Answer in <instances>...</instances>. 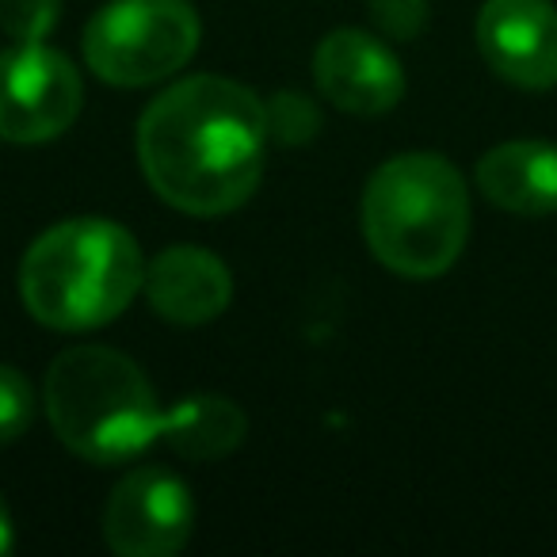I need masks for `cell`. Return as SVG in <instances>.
Listing matches in <instances>:
<instances>
[{"mask_svg": "<svg viewBox=\"0 0 557 557\" xmlns=\"http://www.w3.org/2000/svg\"><path fill=\"white\" fill-rule=\"evenodd\" d=\"M268 108L230 77H187L161 92L138 123V161L149 187L184 214H230L263 180Z\"/></svg>", "mask_w": 557, "mask_h": 557, "instance_id": "1", "label": "cell"}, {"mask_svg": "<svg viewBox=\"0 0 557 557\" xmlns=\"http://www.w3.org/2000/svg\"><path fill=\"white\" fill-rule=\"evenodd\" d=\"M146 287L141 248L108 218H73L47 230L20 263V298L39 325L88 333L115 321Z\"/></svg>", "mask_w": 557, "mask_h": 557, "instance_id": "2", "label": "cell"}, {"mask_svg": "<svg viewBox=\"0 0 557 557\" xmlns=\"http://www.w3.org/2000/svg\"><path fill=\"white\" fill-rule=\"evenodd\" d=\"M363 237L389 271L435 278L455 268L470 237L466 180L440 153L386 161L363 191Z\"/></svg>", "mask_w": 557, "mask_h": 557, "instance_id": "3", "label": "cell"}, {"mask_svg": "<svg viewBox=\"0 0 557 557\" xmlns=\"http://www.w3.org/2000/svg\"><path fill=\"white\" fill-rule=\"evenodd\" d=\"M47 417L77 458L115 466L161 440L164 412L134 359L103 344H81L50 363Z\"/></svg>", "mask_w": 557, "mask_h": 557, "instance_id": "4", "label": "cell"}, {"mask_svg": "<svg viewBox=\"0 0 557 557\" xmlns=\"http://www.w3.org/2000/svg\"><path fill=\"white\" fill-rule=\"evenodd\" d=\"M199 35L191 0H108L85 27V58L108 85L146 88L184 70Z\"/></svg>", "mask_w": 557, "mask_h": 557, "instance_id": "5", "label": "cell"}, {"mask_svg": "<svg viewBox=\"0 0 557 557\" xmlns=\"http://www.w3.org/2000/svg\"><path fill=\"white\" fill-rule=\"evenodd\" d=\"M85 85L77 65L42 42H16L0 54V138L39 146L81 115Z\"/></svg>", "mask_w": 557, "mask_h": 557, "instance_id": "6", "label": "cell"}, {"mask_svg": "<svg viewBox=\"0 0 557 557\" xmlns=\"http://www.w3.org/2000/svg\"><path fill=\"white\" fill-rule=\"evenodd\" d=\"M195 504L187 485L161 466L131 470L111 488L103 534L119 557H169L187 546Z\"/></svg>", "mask_w": 557, "mask_h": 557, "instance_id": "7", "label": "cell"}, {"mask_svg": "<svg viewBox=\"0 0 557 557\" xmlns=\"http://www.w3.org/2000/svg\"><path fill=\"white\" fill-rule=\"evenodd\" d=\"M478 50L508 85L546 92L557 85V9L549 0H485Z\"/></svg>", "mask_w": 557, "mask_h": 557, "instance_id": "8", "label": "cell"}, {"mask_svg": "<svg viewBox=\"0 0 557 557\" xmlns=\"http://www.w3.org/2000/svg\"><path fill=\"white\" fill-rule=\"evenodd\" d=\"M313 81L333 108L348 115H386L401 103L405 73L394 50L356 27L325 35L313 54Z\"/></svg>", "mask_w": 557, "mask_h": 557, "instance_id": "9", "label": "cell"}, {"mask_svg": "<svg viewBox=\"0 0 557 557\" xmlns=\"http://www.w3.org/2000/svg\"><path fill=\"white\" fill-rule=\"evenodd\" d=\"M146 298L172 325H207L233 298V275L199 245H172L146 268Z\"/></svg>", "mask_w": 557, "mask_h": 557, "instance_id": "10", "label": "cell"}, {"mask_svg": "<svg viewBox=\"0 0 557 557\" xmlns=\"http://www.w3.org/2000/svg\"><path fill=\"white\" fill-rule=\"evenodd\" d=\"M478 187L516 218L557 214V146L539 138L504 141L478 161Z\"/></svg>", "mask_w": 557, "mask_h": 557, "instance_id": "11", "label": "cell"}, {"mask_svg": "<svg viewBox=\"0 0 557 557\" xmlns=\"http://www.w3.org/2000/svg\"><path fill=\"white\" fill-rule=\"evenodd\" d=\"M245 412L222 394H191L161 420V443L187 462H214L233 455L245 443Z\"/></svg>", "mask_w": 557, "mask_h": 557, "instance_id": "12", "label": "cell"}, {"mask_svg": "<svg viewBox=\"0 0 557 557\" xmlns=\"http://www.w3.org/2000/svg\"><path fill=\"white\" fill-rule=\"evenodd\" d=\"M263 108H268L271 138L283 141V146H302V141H310L321 131V111L313 108V100H306L298 92H278Z\"/></svg>", "mask_w": 557, "mask_h": 557, "instance_id": "13", "label": "cell"}, {"mask_svg": "<svg viewBox=\"0 0 557 557\" xmlns=\"http://www.w3.org/2000/svg\"><path fill=\"white\" fill-rule=\"evenodd\" d=\"M32 417H35L32 382L16 367L0 363V447L16 443L32 428Z\"/></svg>", "mask_w": 557, "mask_h": 557, "instance_id": "14", "label": "cell"}, {"mask_svg": "<svg viewBox=\"0 0 557 557\" xmlns=\"http://www.w3.org/2000/svg\"><path fill=\"white\" fill-rule=\"evenodd\" d=\"M62 0H0V27L16 42H42L58 24Z\"/></svg>", "mask_w": 557, "mask_h": 557, "instance_id": "15", "label": "cell"}, {"mask_svg": "<svg viewBox=\"0 0 557 557\" xmlns=\"http://www.w3.org/2000/svg\"><path fill=\"white\" fill-rule=\"evenodd\" d=\"M371 16L386 39L412 42L428 27V0H371Z\"/></svg>", "mask_w": 557, "mask_h": 557, "instance_id": "16", "label": "cell"}, {"mask_svg": "<svg viewBox=\"0 0 557 557\" xmlns=\"http://www.w3.org/2000/svg\"><path fill=\"white\" fill-rule=\"evenodd\" d=\"M16 546V527H12V516H9V504L0 496V554H9Z\"/></svg>", "mask_w": 557, "mask_h": 557, "instance_id": "17", "label": "cell"}]
</instances>
